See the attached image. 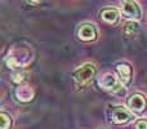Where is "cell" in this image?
Wrapping results in <instances>:
<instances>
[{
    "label": "cell",
    "mask_w": 147,
    "mask_h": 129,
    "mask_svg": "<svg viewBox=\"0 0 147 129\" xmlns=\"http://www.w3.org/2000/svg\"><path fill=\"white\" fill-rule=\"evenodd\" d=\"M32 3H38V1H40V0H31Z\"/></svg>",
    "instance_id": "7c38bea8"
},
{
    "label": "cell",
    "mask_w": 147,
    "mask_h": 129,
    "mask_svg": "<svg viewBox=\"0 0 147 129\" xmlns=\"http://www.w3.org/2000/svg\"><path fill=\"white\" fill-rule=\"evenodd\" d=\"M138 30V23L137 22H127L124 26V32L127 36H132L136 31Z\"/></svg>",
    "instance_id": "9c48e42d"
},
{
    "label": "cell",
    "mask_w": 147,
    "mask_h": 129,
    "mask_svg": "<svg viewBox=\"0 0 147 129\" xmlns=\"http://www.w3.org/2000/svg\"><path fill=\"white\" fill-rule=\"evenodd\" d=\"M133 119H134V115L124 106L115 107L114 112H112V122L115 124H125V123L132 122Z\"/></svg>",
    "instance_id": "3957f363"
},
{
    "label": "cell",
    "mask_w": 147,
    "mask_h": 129,
    "mask_svg": "<svg viewBox=\"0 0 147 129\" xmlns=\"http://www.w3.org/2000/svg\"><path fill=\"white\" fill-rule=\"evenodd\" d=\"M10 118L5 112H0V129H9L10 128Z\"/></svg>",
    "instance_id": "30bf717a"
},
{
    "label": "cell",
    "mask_w": 147,
    "mask_h": 129,
    "mask_svg": "<svg viewBox=\"0 0 147 129\" xmlns=\"http://www.w3.org/2000/svg\"><path fill=\"white\" fill-rule=\"evenodd\" d=\"M78 36L83 41H92L97 38V30L92 23H84L79 28Z\"/></svg>",
    "instance_id": "5b68a950"
},
{
    "label": "cell",
    "mask_w": 147,
    "mask_h": 129,
    "mask_svg": "<svg viewBox=\"0 0 147 129\" xmlns=\"http://www.w3.org/2000/svg\"><path fill=\"white\" fill-rule=\"evenodd\" d=\"M101 17L105 22L110 23V25H115L119 20V10L114 9V8H106L102 10Z\"/></svg>",
    "instance_id": "52a82bcc"
},
{
    "label": "cell",
    "mask_w": 147,
    "mask_h": 129,
    "mask_svg": "<svg viewBox=\"0 0 147 129\" xmlns=\"http://www.w3.org/2000/svg\"><path fill=\"white\" fill-rule=\"evenodd\" d=\"M117 72L120 75V81L124 84H128L130 81V76H132V68L129 65H119L117 66Z\"/></svg>",
    "instance_id": "ba28073f"
},
{
    "label": "cell",
    "mask_w": 147,
    "mask_h": 129,
    "mask_svg": "<svg viewBox=\"0 0 147 129\" xmlns=\"http://www.w3.org/2000/svg\"><path fill=\"white\" fill-rule=\"evenodd\" d=\"M94 74H96V67H94V65L85 63L81 66V67H79L78 70L74 72V78H75V80L78 81V83L84 84L90 80L94 76Z\"/></svg>",
    "instance_id": "6da1fadb"
},
{
    "label": "cell",
    "mask_w": 147,
    "mask_h": 129,
    "mask_svg": "<svg viewBox=\"0 0 147 129\" xmlns=\"http://www.w3.org/2000/svg\"><path fill=\"white\" fill-rule=\"evenodd\" d=\"M136 129H147V119H140L136 123Z\"/></svg>",
    "instance_id": "8fae6325"
},
{
    "label": "cell",
    "mask_w": 147,
    "mask_h": 129,
    "mask_svg": "<svg viewBox=\"0 0 147 129\" xmlns=\"http://www.w3.org/2000/svg\"><path fill=\"white\" fill-rule=\"evenodd\" d=\"M101 84L106 91L111 92V93H117V92L121 91V83H120L114 75H111V74L105 75L103 79H102V81H101Z\"/></svg>",
    "instance_id": "8992f818"
},
{
    "label": "cell",
    "mask_w": 147,
    "mask_h": 129,
    "mask_svg": "<svg viewBox=\"0 0 147 129\" xmlns=\"http://www.w3.org/2000/svg\"><path fill=\"white\" fill-rule=\"evenodd\" d=\"M121 12L129 20H141V8L134 0H124L121 7Z\"/></svg>",
    "instance_id": "7a4b0ae2"
},
{
    "label": "cell",
    "mask_w": 147,
    "mask_h": 129,
    "mask_svg": "<svg viewBox=\"0 0 147 129\" xmlns=\"http://www.w3.org/2000/svg\"><path fill=\"white\" fill-rule=\"evenodd\" d=\"M128 106L134 114H142L146 109V99L142 94H133L128 101Z\"/></svg>",
    "instance_id": "277c9868"
}]
</instances>
